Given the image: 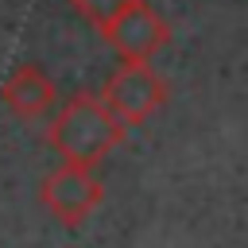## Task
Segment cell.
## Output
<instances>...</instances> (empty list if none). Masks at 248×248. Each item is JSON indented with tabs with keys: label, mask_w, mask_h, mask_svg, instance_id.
Masks as SVG:
<instances>
[{
	"label": "cell",
	"mask_w": 248,
	"mask_h": 248,
	"mask_svg": "<svg viewBox=\"0 0 248 248\" xmlns=\"http://www.w3.org/2000/svg\"><path fill=\"white\" fill-rule=\"evenodd\" d=\"M128 124H120L108 105L97 93H74L50 120L46 128V143L62 163H81V167H97L112 147L124 143Z\"/></svg>",
	"instance_id": "obj_1"
},
{
	"label": "cell",
	"mask_w": 248,
	"mask_h": 248,
	"mask_svg": "<svg viewBox=\"0 0 248 248\" xmlns=\"http://www.w3.org/2000/svg\"><path fill=\"white\" fill-rule=\"evenodd\" d=\"M97 97L108 105V112L120 124H143L167 105V81L147 62H120L105 78Z\"/></svg>",
	"instance_id": "obj_2"
},
{
	"label": "cell",
	"mask_w": 248,
	"mask_h": 248,
	"mask_svg": "<svg viewBox=\"0 0 248 248\" xmlns=\"http://www.w3.org/2000/svg\"><path fill=\"white\" fill-rule=\"evenodd\" d=\"M0 101L8 105L12 116L31 124V120H43L58 105V85L39 62H23V66H16L8 74V81L0 89Z\"/></svg>",
	"instance_id": "obj_5"
},
{
	"label": "cell",
	"mask_w": 248,
	"mask_h": 248,
	"mask_svg": "<svg viewBox=\"0 0 248 248\" xmlns=\"http://www.w3.org/2000/svg\"><path fill=\"white\" fill-rule=\"evenodd\" d=\"M70 4H74V12H78L85 23H93L97 31H105V27H108L132 0H70Z\"/></svg>",
	"instance_id": "obj_6"
},
{
	"label": "cell",
	"mask_w": 248,
	"mask_h": 248,
	"mask_svg": "<svg viewBox=\"0 0 248 248\" xmlns=\"http://www.w3.org/2000/svg\"><path fill=\"white\" fill-rule=\"evenodd\" d=\"M101 198H105L101 178L93 174V167H81V163H58L39 182V202L62 225H81L101 205Z\"/></svg>",
	"instance_id": "obj_3"
},
{
	"label": "cell",
	"mask_w": 248,
	"mask_h": 248,
	"mask_svg": "<svg viewBox=\"0 0 248 248\" xmlns=\"http://www.w3.org/2000/svg\"><path fill=\"white\" fill-rule=\"evenodd\" d=\"M101 35L120 54V62H151L170 43V23L147 0H132Z\"/></svg>",
	"instance_id": "obj_4"
}]
</instances>
